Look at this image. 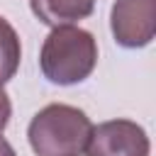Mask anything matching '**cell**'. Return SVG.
<instances>
[{
  "mask_svg": "<svg viewBox=\"0 0 156 156\" xmlns=\"http://www.w3.org/2000/svg\"><path fill=\"white\" fill-rule=\"evenodd\" d=\"M34 17L46 27H66L93 15L95 0H29Z\"/></svg>",
  "mask_w": 156,
  "mask_h": 156,
  "instance_id": "5",
  "label": "cell"
},
{
  "mask_svg": "<svg viewBox=\"0 0 156 156\" xmlns=\"http://www.w3.org/2000/svg\"><path fill=\"white\" fill-rule=\"evenodd\" d=\"M90 134V117L66 102L41 107L27 127V139L37 156H83Z\"/></svg>",
  "mask_w": 156,
  "mask_h": 156,
  "instance_id": "2",
  "label": "cell"
},
{
  "mask_svg": "<svg viewBox=\"0 0 156 156\" xmlns=\"http://www.w3.org/2000/svg\"><path fill=\"white\" fill-rule=\"evenodd\" d=\"M0 156H17L15 149H12V144H10L5 136H0Z\"/></svg>",
  "mask_w": 156,
  "mask_h": 156,
  "instance_id": "8",
  "label": "cell"
},
{
  "mask_svg": "<svg viewBox=\"0 0 156 156\" xmlns=\"http://www.w3.org/2000/svg\"><path fill=\"white\" fill-rule=\"evenodd\" d=\"M20 58H22L20 37H17L15 27L0 15V85L7 83V80L17 73Z\"/></svg>",
  "mask_w": 156,
  "mask_h": 156,
  "instance_id": "6",
  "label": "cell"
},
{
  "mask_svg": "<svg viewBox=\"0 0 156 156\" xmlns=\"http://www.w3.org/2000/svg\"><path fill=\"white\" fill-rule=\"evenodd\" d=\"M10 117H12V102H10V95L5 93V88L0 85V134L7 127Z\"/></svg>",
  "mask_w": 156,
  "mask_h": 156,
  "instance_id": "7",
  "label": "cell"
},
{
  "mask_svg": "<svg viewBox=\"0 0 156 156\" xmlns=\"http://www.w3.org/2000/svg\"><path fill=\"white\" fill-rule=\"evenodd\" d=\"M110 29L124 49L149 46L156 37V0H115Z\"/></svg>",
  "mask_w": 156,
  "mask_h": 156,
  "instance_id": "3",
  "label": "cell"
},
{
  "mask_svg": "<svg viewBox=\"0 0 156 156\" xmlns=\"http://www.w3.org/2000/svg\"><path fill=\"white\" fill-rule=\"evenodd\" d=\"M98 66V41L88 29L66 24L54 27L39 51V68L49 83H83Z\"/></svg>",
  "mask_w": 156,
  "mask_h": 156,
  "instance_id": "1",
  "label": "cell"
},
{
  "mask_svg": "<svg viewBox=\"0 0 156 156\" xmlns=\"http://www.w3.org/2000/svg\"><path fill=\"white\" fill-rule=\"evenodd\" d=\"M151 141L141 124L132 119H110L93 127L85 156H149Z\"/></svg>",
  "mask_w": 156,
  "mask_h": 156,
  "instance_id": "4",
  "label": "cell"
}]
</instances>
